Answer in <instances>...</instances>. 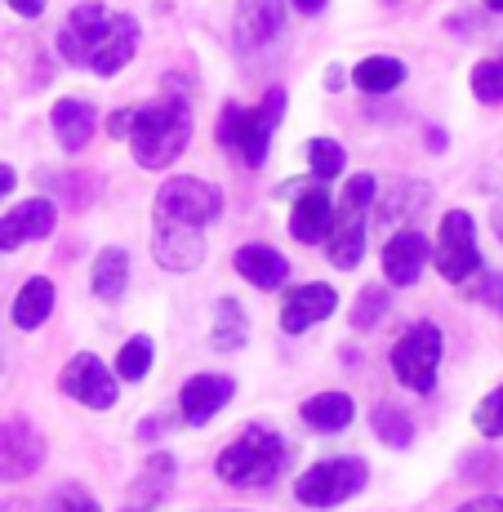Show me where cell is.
Instances as JSON below:
<instances>
[{"label": "cell", "instance_id": "obj_1", "mask_svg": "<svg viewBox=\"0 0 503 512\" xmlns=\"http://www.w3.org/2000/svg\"><path fill=\"white\" fill-rule=\"evenodd\" d=\"M223 214L219 187L201 179H170L156 192L152 254L165 272H192L205 259V228Z\"/></svg>", "mask_w": 503, "mask_h": 512}, {"label": "cell", "instance_id": "obj_2", "mask_svg": "<svg viewBox=\"0 0 503 512\" xmlns=\"http://www.w3.org/2000/svg\"><path fill=\"white\" fill-rule=\"evenodd\" d=\"M138 49V23L103 5H76L58 32V54L94 76H116Z\"/></svg>", "mask_w": 503, "mask_h": 512}, {"label": "cell", "instance_id": "obj_3", "mask_svg": "<svg viewBox=\"0 0 503 512\" xmlns=\"http://www.w3.org/2000/svg\"><path fill=\"white\" fill-rule=\"evenodd\" d=\"M107 130L130 139L134 161L143 170H165L183 156L187 139H192V107L183 98H161L147 107H125L107 121Z\"/></svg>", "mask_w": 503, "mask_h": 512}, {"label": "cell", "instance_id": "obj_4", "mask_svg": "<svg viewBox=\"0 0 503 512\" xmlns=\"http://www.w3.org/2000/svg\"><path fill=\"white\" fill-rule=\"evenodd\" d=\"M374 201V174H352L334 205L330 232H325V254L334 268H357L366 254V210Z\"/></svg>", "mask_w": 503, "mask_h": 512}, {"label": "cell", "instance_id": "obj_5", "mask_svg": "<svg viewBox=\"0 0 503 512\" xmlns=\"http://www.w3.org/2000/svg\"><path fill=\"white\" fill-rule=\"evenodd\" d=\"M285 468V441L272 428H250L219 455V477L228 486H268Z\"/></svg>", "mask_w": 503, "mask_h": 512}, {"label": "cell", "instance_id": "obj_6", "mask_svg": "<svg viewBox=\"0 0 503 512\" xmlns=\"http://www.w3.org/2000/svg\"><path fill=\"white\" fill-rule=\"evenodd\" d=\"M281 112H285V94L281 90H268L254 112L245 107H228L219 121V143L223 147H236L245 156V165H263L268 161V143H272V130L281 125Z\"/></svg>", "mask_w": 503, "mask_h": 512}, {"label": "cell", "instance_id": "obj_7", "mask_svg": "<svg viewBox=\"0 0 503 512\" xmlns=\"http://www.w3.org/2000/svg\"><path fill=\"white\" fill-rule=\"evenodd\" d=\"M366 464L352 455H339V459H325V464L308 468L299 481H294V495H299V504L308 508H339L348 504L352 495H361V486H366Z\"/></svg>", "mask_w": 503, "mask_h": 512}, {"label": "cell", "instance_id": "obj_8", "mask_svg": "<svg viewBox=\"0 0 503 512\" xmlns=\"http://www.w3.org/2000/svg\"><path fill=\"white\" fill-rule=\"evenodd\" d=\"M437 366H441V330L432 326V321H419V326H410L397 339V348H392V370H397V379L406 383V388L432 392Z\"/></svg>", "mask_w": 503, "mask_h": 512}, {"label": "cell", "instance_id": "obj_9", "mask_svg": "<svg viewBox=\"0 0 503 512\" xmlns=\"http://www.w3.org/2000/svg\"><path fill=\"white\" fill-rule=\"evenodd\" d=\"M432 263L446 281H468L472 272L481 268V254H477V228H472V214L450 210L441 219L437 245H432Z\"/></svg>", "mask_w": 503, "mask_h": 512}, {"label": "cell", "instance_id": "obj_10", "mask_svg": "<svg viewBox=\"0 0 503 512\" xmlns=\"http://www.w3.org/2000/svg\"><path fill=\"white\" fill-rule=\"evenodd\" d=\"M58 388H63L67 397H76L81 406H90V410H112L116 406L112 370H107L98 357H90V352H76V357L67 361L63 374H58Z\"/></svg>", "mask_w": 503, "mask_h": 512}, {"label": "cell", "instance_id": "obj_11", "mask_svg": "<svg viewBox=\"0 0 503 512\" xmlns=\"http://www.w3.org/2000/svg\"><path fill=\"white\" fill-rule=\"evenodd\" d=\"M45 437L23 415L0 423V481H23L41 468Z\"/></svg>", "mask_w": 503, "mask_h": 512}, {"label": "cell", "instance_id": "obj_12", "mask_svg": "<svg viewBox=\"0 0 503 512\" xmlns=\"http://www.w3.org/2000/svg\"><path fill=\"white\" fill-rule=\"evenodd\" d=\"M339 308V294L330 285H294L285 294V308H281V330L285 334H303L312 330L317 321H325L330 312Z\"/></svg>", "mask_w": 503, "mask_h": 512}, {"label": "cell", "instance_id": "obj_13", "mask_svg": "<svg viewBox=\"0 0 503 512\" xmlns=\"http://www.w3.org/2000/svg\"><path fill=\"white\" fill-rule=\"evenodd\" d=\"M330 219H334V201H330V192H325V183L317 179L312 187H303L299 201H294L290 236L303 245H317V241H325V232H330Z\"/></svg>", "mask_w": 503, "mask_h": 512}, {"label": "cell", "instance_id": "obj_14", "mask_svg": "<svg viewBox=\"0 0 503 512\" xmlns=\"http://www.w3.org/2000/svg\"><path fill=\"white\" fill-rule=\"evenodd\" d=\"M428 254H432L428 236H419V232L388 236V245H383V277L392 285H414L423 272V263H428Z\"/></svg>", "mask_w": 503, "mask_h": 512}, {"label": "cell", "instance_id": "obj_15", "mask_svg": "<svg viewBox=\"0 0 503 512\" xmlns=\"http://www.w3.org/2000/svg\"><path fill=\"white\" fill-rule=\"evenodd\" d=\"M232 392H236V383L223 379V374H196V379L183 383V397H179L183 419H187V423L214 419V415H219V410L232 401Z\"/></svg>", "mask_w": 503, "mask_h": 512}, {"label": "cell", "instance_id": "obj_16", "mask_svg": "<svg viewBox=\"0 0 503 512\" xmlns=\"http://www.w3.org/2000/svg\"><path fill=\"white\" fill-rule=\"evenodd\" d=\"M54 232V205L49 201H23L0 219V250H18L23 241H41Z\"/></svg>", "mask_w": 503, "mask_h": 512}, {"label": "cell", "instance_id": "obj_17", "mask_svg": "<svg viewBox=\"0 0 503 512\" xmlns=\"http://www.w3.org/2000/svg\"><path fill=\"white\" fill-rule=\"evenodd\" d=\"M285 5H290V0H241V5H236V41L245 49L268 45L285 23Z\"/></svg>", "mask_w": 503, "mask_h": 512}, {"label": "cell", "instance_id": "obj_18", "mask_svg": "<svg viewBox=\"0 0 503 512\" xmlns=\"http://www.w3.org/2000/svg\"><path fill=\"white\" fill-rule=\"evenodd\" d=\"M236 272H241L245 281H254L259 290H276V285L290 277V263H285V254H276L272 245H241V250H236Z\"/></svg>", "mask_w": 503, "mask_h": 512}, {"label": "cell", "instance_id": "obj_19", "mask_svg": "<svg viewBox=\"0 0 503 512\" xmlns=\"http://www.w3.org/2000/svg\"><path fill=\"white\" fill-rule=\"evenodd\" d=\"M94 121H98L94 107L81 103V98H63V103L54 107V134L67 152H81V147L94 139Z\"/></svg>", "mask_w": 503, "mask_h": 512}, {"label": "cell", "instance_id": "obj_20", "mask_svg": "<svg viewBox=\"0 0 503 512\" xmlns=\"http://www.w3.org/2000/svg\"><path fill=\"white\" fill-rule=\"evenodd\" d=\"M54 312V281L32 277L14 299V326L18 330H41Z\"/></svg>", "mask_w": 503, "mask_h": 512}, {"label": "cell", "instance_id": "obj_21", "mask_svg": "<svg viewBox=\"0 0 503 512\" xmlns=\"http://www.w3.org/2000/svg\"><path fill=\"white\" fill-rule=\"evenodd\" d=\"M303 423L317 432H343L352 423V397L348 392H321V397L303 401Z\"/></svg>", "mask_w": 503, "mask_h": 512}, {"label": "cell", "instance_id": "obj_22", "mask_svg": "<svg viewBox=\"0 0 503 512\" xmlns=\"http://www.w3.org/2000/svg\"><path fill=\"white\" fill-rule=\"evenodd\" d=\"M125 285H130V254L112 245L94 259V294L103 303H116L125 294Z\"/></svg>", "mask_w": 503, "mask_h": 512}, {"label": "cell", "instance_id": "obj_23", "mask_svg": "<svg viewBox=\"0 0 503 512\" xmlns=\"http://www.w3.org/2000/svg\"><path fill=\"white\" fill-rule=\"evenodd\" d=\"M352 81H357L366 94H388L406 81V63H401V58H383V54L361 58V67L352 72Z\"/></svg>", "mask_w": 503, "mask_h": 512}, {"label": "cell", "instance_id": "obj_24", "mask_svg": "<svg viewBox=\"0 0 503 512\" xmlns=\"http://www.w3.org/2000/svg\"><path fill=\"white\" fill-rule=\"evenodd\" d=\"M370 428H374V437L383 441V446H410L414 441V423H410V415L401 406H388V401H383V406H374V415H370Z\"/></svg>", "mask_w": 503, "mask_h": 512}, {"label": "cell", "instance_id": "obj_25", "mask_svg": "<svg viewBox=\"0 0 503 512\" xmlns=\"http://www.w3.org/2000/svg\"><path fill=\"white\" fill-rule=\"evenodd\" d=\"M245 343V317H241V303L223 299L219 312H214V348L219 352H236Z\"/></svg>", "mask_w": 503, "mask_h": 512}, {"label": "cell", "instance_id": "obj_26", "mask_svg": "<svg viewBox=\"0 0 503 512\" xmlns=\"http://www.w3.org/2000/svg\"><path fill=\"white\" fill-rule=\"evenodd\" d=\"M308 165H312V179L330 183L334 174H343L348 156H343V147L334 143V139H312V143H308Z\"/></svg>", "mask_w": 503, "mask_h": 512}, {"label": "cell", "instance_id": "obj_27", "mask_svg": "<svg viewBox=\"0 0 503 512\" xmlns=\"http://www.w3.org/2000/svg\"><path fill=\"white\" fill-rule=\"evenodd\" d=\"M147 370H152V339L138 334V339H130L121 352H116V374L134 383V379H143Z\"/></svg>", "mask_w": 503, "mask_h": 512}, {"label": "cell", "instance_id": "obj_28", "mask_svg": "<svg viewBox=\"0 0 503 512\" xmlns=\"http://www.w3.org/2000/svg\"><path fill=\"white\" fill-rule=\"evenodd\" d=\"M472 94L481 103H503V58H486L472 67Z\"/></svg>", "mask_w": 503, "mask_h": 512}, {"label": "cell", "instance_id": "obj_29", "mask_svg": "<svg viewBox=\"0 0 503 512\" xmlns=\"http://www.w3.org/2000/svg\"><path fill=\"white\" fill-rule=\"evenodd\" d=\"M170 477H174V464H170V455H152L147 459V468H143V477H138V486H134V495H143V490H152V504L156 499H165V490H170Z\"/></svg>", "mask_w": 503, "mask_h": 512}, {"label": "cell", "instance_id": "obj_30", "mask_svg": "<svg viewBox=\"0 0 503 512\" xmlns=\"http://www.w3.org/2000/svg\"><path fill=\"white\" fill-rule=\"evenodd\" d=\"M472 423H477V432H486V437H503V388H495L486 401H481Z\"/></svg>", "mask_w": 503, "mask_h": 512}, {"label": "cell", "instance_id": "obj_31", "mask_svg": "<svg viewBox=\"0 0 503 512\" xmlns=\"http://www.w3.org/2000/svg\"><path fill=\"white\" fill-rule=\"evenodd\" d=\"M45 512H98V504L81 486H63V490H54V499L45 504Z\"/></svg>", "mask_w": 503, "mask_h": 512}, {"label": "cell", "instance_id": "obj_32", "mask_svg": "<svg viewBox=\"0 0 503 512\" xmlns=\"http://www.w3.org/2000/svg\"><path fill=\"white\" fill-rule=\"evenodd\" d=\"M383 308H388V294H383V290H366V294L357 299V317H352V321H357L361 330H370L374 321L383 317Z\"/></svg>", "mask_w": 503, "mask_h": 512}, {"label": "cell", "instance_id": "obj_33", "mask_svg": "<svg viewBox=\"0 0 503 512\" xmlns=\"http://www.w3.org/2000/svg\"><path fill=\"white\" fill-rule=\"evenodd\" d=\"M14 14H23V18H41L45 14V0H5Z\"/></svg>", "mask_w": 503, "mask_h": 512}, {"label": "cell", "instance_id": "obj_34", "mask_svg": "<svg viewBox=\"0 0 503 512\" xmlns=\"http://www.w3.org/2000/svg\"><path fill=\"white\" fill-rule=\"evenodd\" d=\"M481 299L495 303V308H503V277H490V285L481 290Z\"/></svg>", "mask_w": 503, "mask_h": 512}, {"label": "cell", "instance_id": "obj_35", "mask_svg": "<svg viewBox=\"0 0 503 512\" xmlns=\"http://www.w3.org/2000/svg\"><path fill=\"white\" fill-rule=\"evenodd\" d=\"M459 512H503V499H472V504H463Z\"/></svg>", "mask_w": 503, "mask_h": 512}, {"label": "cell", "instance_id": "obj_36", "mask_svg": "<svg viewBox=\"0 0 503 512\" xmlns=\"http://www.w3.org/2000/svg\"><path fill=\"white\" fill-rule=\"evenodd\" d=\"M14 183H18V174L9 170V165H0V201H5V196L14 192Z\"/></svg>", "mask_w": 503, "mask_h": 512}, {"label": "cell", "instance_id": "obj_37", "mask_svg": "<svg viewBox=\"0 0 503 512\" xmlns=\"http://www.w3.org/2000/svg\"><path fill=\"white\" fill-rule=\"evenodd\" d=\"M294 9H299V14H321L325 9V0H290Z\"/></svg>", "mask_w": 503, "mask_h": 512}, {"label": "cell", "instance_id": "obj_38", "mask_svg": "<svg viewBox=\"0 0 503 512\" xmlns=\"http://www.w3.org/2000/svg\"><path fill=\"white\" fill-rule=\"evenodd\" d=\"M490 223H495V236H499V241H503V205H499V210H495V219H490Z\"/></svg>", "mask_w": 503, "mask_h": 512}, {"label": "cell", "instance_id": "obj_39", "mask_svg": "<svg viewBox=\"0 0 503 512\" xmlns=\"http://www.w3.org/2000/svg\"><path fill=\"white\" fill-rule=\"evenodd\" d=\"M486 5H490V9H503V0H486Z\"/></svg>", "mask_w": 503, "mask_h": 512}]
</instances>
